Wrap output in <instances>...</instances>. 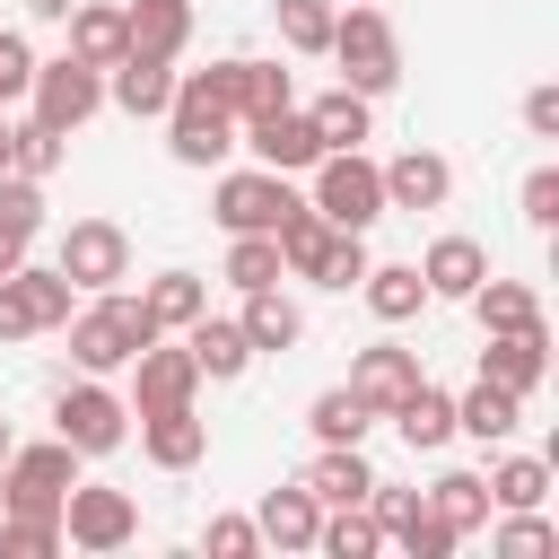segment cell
I'll return each instance as SVG.
<instances>
[{"instance_id":"cell-45","label":"cell","mask_w":559,"mask_h":559,"mask_svg":"<svg viewBox=\"0 0 559 559\" xmlns=\"http://www.w3.org/2000/svg\"><path fill=\"white\" fill-rule=\"evenodd\" d=\"M515 210H524V227H533V236H550V227H559V166H533V175H524V192H515Z\"/></svg>"},{"instance_id":"cell-38","label":"cell","mask_w":559,"mask_h":559,"mask_svg":"<svg viewBox=\"0 0 559 559\" xmlns=\"http://www.w3.org/2000/svg\"><path fill=\"white\" fill-rule=\"evenodd\" d=\"M17 288H26V306H35V332H61L70 306H79V288H70L52 262H17Z\"/></svg>"},{"instance_id":"cell-19","label":"cell","mask_w":559,"mask_h":559,"mask_svg":"<svg viewBox=\"0 0 559 559\" xmlns=\"http://www.w3.org/2000/svg\"><path fill=\"white\" fill-rule=\"evenodd\" d=\"M166 96H175V61L122 52V61L105 70V105H122L131 122H157V114H166Z\"/></svg>"},{"instance_id":"cell-33","label":"cell","mask_w":559,"mask_h":559,"mask_svg":"<svg viewBox=\"0 0 559 559\" xmlns=\"http://www.w3.org/2000/svg\"><path fill=\"white\" fill-rule=\"evenodd\" d=\"M271 236H280V271H288V280H314V262H323V245H332V218H323L314 201H297Z\"/></svg>"},{"instance_id":"cell-10","label":"cell","mask_w":559,"mask_h":559,"mask_svg":"<svg viewBox=\"0 0 559 559\" xmlns=\"http://www.w3.org/2000/svg\"><path fill=\"white\" fill-rule=\"evenodd\" d=\"M52 271H61L79 297H96V288H122V280H131V236H122L114 218H70V236H61Z\"/></svg>"},{"instance_id":"cell-46","label":"cell","mask_w":559,"mask_h":559,"mask_svg":"<svg viewBox=\"0 0 559 559\" xmlns=\"http://www.w3.org/2000/svg\"><path fill=\"white\" fill-rule=\"evenodd\" d=\"M384 542H402L411 559H445V550H454V533H445V524L428 515V498H419V507H411V515H402V524H393Z\"/></svg>"},{"instance_id":"cell-54","label":"cell","mask_w":559,"mask_h":559,"mask_svg":"<svg viewBox=\"0 0 559 559\" xmlns=\"http://www.w3.org/2000/svg\"><path fill=\"white\" fill-rule=\"evenodd\" d=\"M9 445H17V428H9V419H0V463H9Z\"/></svg>"},{"instance_id":"cell-13","label":"cell","mask_w":559,"mask_h":559,"mask_svg":"<svg viewBox=\"0 0 559 559\" xmlns=\"http://www.w3.org/2000/svg\"><path fill=\"white\" fill-rule=\"evenodd\" d=\"M192 393H201V367H192V349L157 332V341L131 358V411H175V402H192Z\"/></svg>"},{"instance_id":"cell-43","label":"cell","mask_w":559,"mask_h":559,"mask_svg":"<svg viewBox=\"0 0 559 559\" xmlns=\"http://www.w3.org/2000/svg\"><path fill=\"white\" fill-rule=\"evenodd\" d=\"M61 550V515H0V559H52Z\"/></svg>"},{"instance_id":"cell-18","label":"cell","mask_w":559,"mask_h":559,"mask_svg":"<svg viewBox=\"0 0 559 559\" xmlns=\"http://www.w3.org/2000/svg\"><path fill=\"white\" fill-rule=\"evenodd\" d=\"M183 349H192L201 384H236V376L253 367V341H245L236 314H192V323H183Z\"/></svg>"},{"instance_id":"cell-5","label":"cell","mask_w":559,"mask_h":559,"mask_svg":"<svg viewBox=\"0 0 559 559\" xmlns=\"http://www.w3.org/2000/svg\"><path fill=\"white\" fill-rule=\"evenodd\" d=\"M79 463H87V454L61 445V437H44V445H9V463H0V515H61Z\"/></svg>"},{"instance_id":"cell-17","label":"cell","mask_w":559,"mask_h":559,"mask_svg":"<svg viewBox=\"0 0 559 559\" xmlns=\"http://www.w3.org/2000/svg\"><path fill=\"white\" fill-rule=\"evenodd\" d=\"M314 524H323V498H314L306 480H280V489H262V507H253L262 550H314Z\"/></svg>"},{"instance_id":"cell-28","label":"cell","mask_w":559,"mask_h":559,"mask_svg":"<svg viewBox=\"0 0 559 559\" xmlns=\"http://www.w3.org/2000/svg\"><path fill=\"white\" fill-rule=\"evenodd\" d=\"M297 480H306L323 507H367V489H376V463H367L358 445H323V454H314Z\"/></svg>"},{"instance_id":"cell-47","label":"cell","mask_w":559,"mask_h":559,"mask_svg":"<svg viewBox=\"0 0 559 559\" xmlns=\"http://www.w3.org/2000/svg\"><path fill=\"white\" fill-rule=\"evenodd\" d=\"M26 79H35V44H26L17 26H0V105H17Z\"/></svg>"},{"instance_id":"cell-7","label":"cell","mask_w":559,"mask_h":559,"mask_svg":"<svg viewBox=\"0 0 559 559\" xmlns=\"http://www.w3.org/2000/svg\"><path fill=\"white\" fill-rule=\"evenodd\" d=\"M61 542L87 550V559L140 542V498H131V489H105V480H70V498H61Z\"/></svg>"},{"instance_id":"cell-8","label":"cell","mask_w":559,"mask_h":559,"mask_svg":"<svg viewBox=\"0 0 559 559\" xmlns=\"http://www.w3.org/2000/svg\"><path fill=\"white\" fill-rule=\"evenodd\" d=\"M26 96H35V122H52V131L70 140L79 122H96V114H105V70H87L79 52H52V61H35Z\"/></svg>"},{"instance_id":"cell-36","label":"cell","mask_w":559,"mask_h":559,"mask_svg":"<svg viewBox=\"0 0 559 559\" xmlns=\"http://www.w3.org/2000/svg\"><path fill=\"white\" fill-rule=\"evenodd\" d=\"M480 480H489V507H542L550 498V463L542 454H498Z\"/></svg>"},{"instance_id":"cell-22","label":"cell","mask_w":559,"mask_h":559,"mask_svg":"<svg viewBox=\"0 0 559 559\" xmlns=\"http://www.w3.org/2000/svg\"><path fill=\"white\" fill-rule=\"evenodd\" d=\"M524 428V393H507V384H472V393H454V437H472V445H507Z\"/></svg>"},{"instance_id":"cell-3","label":"cell","mask_w":559,"mask_h":559,"mask_svg":"<svg viewBox=\"0 0 559 559\" xmlns=\"http://www.w3.org/2000/svg\"><path fill=\"white\" fill-rule=\"evenodd\" d=\"M166 157L175 166H218L227 148H236V114L210 96V79L192 70V79H175V96H166Z\"/></svg>"},{"instance_id":"cell-34","label":"cell","mask_w":559,"mask_h":559,"mask_svg":"<svg viewBox=\"0 0 559 559\" xmlns=\"http://www.w3.org/2000/svg\"><path fill=\"white\" fill-rule=\"evenodd\" d=\"M306 428H314V445H367L376 411H367L349 384H332V393H314V402H306Z\"/></svg>"},{"instance_id":"cell-49","label":"cell","mask_w":559,"mask_h":559,"mask_svg":"<svg viewBox=\"0 0 559 559\" xmlns=\"http://www.w3.org/2000/svg\"><path fill=\"white\" fill-rule=\"evenodd\" d=\"M17 341H35V306H26L17 271H9V280H0V349H17Z\"/></svg>"},{"instance_id":"cell-4","label":"cell","mask_w":559,"mask_h":559,"mask_svg":"<svg viewBox=\"0 0 559 559\" xmlns=\"http://www.w3.org/2000/svg\"><path fill=\"white\" fill-rule=\"evenodd\" d=\"M306 175H314V210H323L332 227L367 236V227L384 218V166H376L367 148H323Z\"/></svg>"},{"instance_id":"cell-48","label":"cell","mask_w":559,"mask_h":559,"mask_svg":"<svg viewBox=\"0 0 559 559\" xmlns=\"http://www.w3.org/2000/svg\"><path fill=\"white\" fill-rule=\"evenodd\" d=\"M218 559H253L262 550V533H253V515H210V533H201Z\"/></svg>"},{"instance_id":"cell-24","label":"cell","mask_w":559,"mask_h":559,"mask_svg":"<svg viewBox=\"0 0 559 559\" xmlns=\"http://www.w3.org/2000/svg\"><path fill=\"white\" fill-rule=\"evenodd\" d=\"M419 280H428V297H445V306H463L480 280H489V253L472 245V236H437L428 253H419Z\"/></svg>"},{"instance_id":"cell-1","label":"cell","mask_w":559,"mask_h":559,"mask_svg":"<svg viewBox=\"0 0 559 559\" xmlns=\"http://www.w3.org/2000/svg\"><path fill=\"white\" fill-rule=\"evenodd\" d=\"M70 358H79V376H114V367H131L148 341H157V323L140 314V297H122V288H96L87 306H70Z\"/></svg>"},{"instance_id":"cell-51","label":"cell","mask_w":559,"mask_h":559,"mask_svg":"<svg viewBox=\"0 0 559 559\" xmlns=\"http://www.w3.org/2000/svg\"><path fill=\"white\" fill-rule=\"evenodd\" d=\"M17 262H26V245H17V236H0V280H9Z\"/></svg>"},{"instance_id":"cell-2","label":"cell","mask_w":559,"mask_h":559,"mask_svg":"<svg viewBox=\"0 0 559 559\" xmlns=\"http://www.w3.org/2000/svg\"><path fill=\"white\" fill-rule=\"evenodd\" d=\"M323 52L341 61V87H358V96H393L402 87V35H393L384 9H332V44Z\"/></svg>"},{"instance_id":"cell-14","label":"cell","mask_w":559,"mask_h":559,"mask_svg":"<svg viewBox=\"0 0 559 559\" xmlns=\"http://www.w3.org/2000/svg\"><path fill=\"white\" fill-rule=\"evenodd\" d=\"M480 376L507 384V393H542V376H550V323L489 332V341H480Z\"/></svg>"},{"instance_id":"cell-23","label":"cell","mask_w":559,"mask_h":559,"mask_svg":"<svg viewBox=\"0 0 559 559\" xmlns=\"http://www.w3.org/2000/svg\"><path fill=\"white\" fill-rule=\"evenodd\" d=\"M384 419L402 428V445H411V454H445V445H454V393H437L428 376H419Z\"/></svg>"},{"instance_id":"cell-12","label":"cell","mask_w":559,"mask_h":559,"mask_svg":"<svg viewBox=\"0 0 559 559\" xmlns=\"http://www.w3.org/2000/svg\"><path fill=\"white\" fill-rule=\"evenodd\" d=\"M236 140L253 148V166H271V175H306L314 157H323V140H314V122H306V105H280V114H253V122H236Z\"/></svg>"},{"instance_id":"cell-44","label":"cell","mask_w":559,"mask_h":559,"mask_svg":"<svg viewBox=\"0 0 559 559\" xmlns=\"http://www.w3.org/2000/svg\"><path fill=\"white\" fill-rule=\"evenodd\" d=\"M358 280H367V236L332 227V245H323V262H314V288H358Z\"/></svg>"},{"instance_id":"cell-9","label":"cell","mask_w":559,"mask_h":559,"mask_svg":"<svg viewBox=\"0 0 559 559\" xmlns=\"http://www.w3.org/2000/svg\"><path fill=\"white\" fill-rule=\"evenodd\" d=\"M288 210H297V192H288V175H271V166H236V175H218V192H210V218H218L227 236H271Z\"/></svg>"},{"instance_id":"cell-29","label":"cell","mask_w":559,"mask_h":559,"mask_svg":"<svg viewBox=\"0 0 559 559\" xmlns=\"http://www.w3.org/2000/svg\"><path fill=\"white\" fill-rule=\"evenodd\" d=\"M236 323H245L253 349H297V341H306V314H297V297H288L280 280H271V288H245V314H236Z\"/></svg>"},{"instance_id":"cell-50","label":"cell","mask_w":559,"mask_h":559,"mask_svg":"<svg viewBox=\"0 0 559 559\" xmlns=\"http://www.w3.org/2000/svg\"><path fill=\"white\" fill-rule=\"evenodd\" d=\"M524 131H533V140H559V87H550V79L524 96Z\"/></svg>"},{"instance_id":"cell-16","label":"cell","mask_w":559,"mask_h":559,"mask_svg":"<svg viewBox=\"0 0 559 559\" xmlns=\"http://www.w3.org/2000/svg\"><path fill=\"white\" fill-rule=\"evenodd\" d=\"M140 454H148L157 472H192V463L210 454V419H201L192 402H175V411H140Z\"/></svg>"},{"instance_id":"cell-41","label":"cell","mask_w":559,"mask_h":559,"mask_svg":"<svg viewBox=\"0 0 559 559\" xmlns=\"http://www.w3.org/2000/svg\"><path fill=\"white\" fill-rule=\"evenodd\" d=\"M52 166H61V131H52V122H17V131H9V175L52 183Z\"/></svg>"},{"instance_id":"cell-25","label":"cell","mask_w":559,"mask_h":559,"mask_svg":"<svg viewBox=\"0 0 559 559\" xmlns=\"http://www.w3.org/2000/svg\"><path fill=\"white\" fill-rule=\"evenodd\" d=\"M419 498H428V515H437V524H445L454 542H472V533H480V524L498 515V507H489V480H480V472H437V480H428Z\"/></svg>"},{"instance_id":"cell-21","label":"cell","mask_w":559,"mask_h":559,"mask_svg":"<svg viewBox=\"0 0 559 559\" xmlns=\"http://www.w3.org/2000/svg\"><path fill=\"white\" fill-rule=\"evenodd\" d=\"M122 35H131V52H148V61H183V44H192V0H122Z\"/></svg>"},{"instance_id":"cell-20","label":"cell","mask_w":559,"mask_h":559,"mask_svg":"<svg viewBox=\"0 0 559 559\" xmlns=\"http://www.w3.org/2000/svg\"><path fill=\"white\" fill-rule=\"evenodd\" d=\"M454 201V166L437 148H402L384 166V210H445Z\"/></svg>"},{"instance_id":"cell-39","label":"cell","mask_w":559,"mask_h":559,"mask_svg":"<svg viewBox=\"0 0 559 559\" xmlns=\"http://www.w3.org/2000/svg\"><path fill=\"white\" fill-rule=\"evenodd\" d=\"M498 515H507V524L489 533L498 559H550V550H559V533L542 524V507H498Z\"/></svg>"},{"instance_id":"cell-37","label":"cell","mask_w":559,"mask_h":559,"mask_svg":"<svg viewBox=\"0 0 559 559\" xmlns=\"http://www.w3.org/2000/svg\"><path fill=\"white\" fill-rule=\"evenodd\" d=\"M218 280H227L236 297H245V288L288 280V271H280V236H227V271H218Z\"/></svg>"},{"instance_id":"cell-15","label":"cell","mask_w":559,"mask_h":559,"mask_svg":"<svg viewBox=\"0 0 559 559\" xmlns=\"http://www.w3.org/2000/svg\"><path fill=\"white\" fill-rule=\"evenodd\" d=\"M411 384H419V349H402V341H367V349L349 358V393H358L376 419H384Z\"/></svg>"},{"instance_id":"cell-6","label":"cell","mask_w":559,"mask_h":559,"mask_svg":"<svg viewBox=\"0 0 559 559\" xmlns=\"http://www.w3.org/2000/svg\"><path fill=\"white\" fill-rule=\"evenodd\" d=\"M52 437L79 445V454H114V445L131 437V402H122L105 376H79V384L52 393Z\"/></svg>"},{"instance_id":"cell-11","label":"cell","mask_w":559,"mask_h":559,"mask_svg":"<svg viewBox=\"0 0 559 559\" xmlns=\"http://www.w3.org/2000/svg\"><path fill=\"white\" fill-rule=\"evenodd\" d=\"M201 79H210V96H218V105H227L236 122H253V114H280V105H297L288 70H280V61H253V52H236V61H210Z\"/></svg>"},{"instance_id":"cell-40","label":"cell","mask_w":559,"mask_h":559,"mask_svg":"<svg viewBox=\"0 0 559 559\" xmlns=\"http://www.w3.org/2000/svg\"><path fill=\"white\" fill-rule=\"evenodd\" d=\"M271 17H280L288 52H323L332 44V0H271Z\"/></svg>"},{"instance_id":"cell-53","label":"cell","mask_w":559,"mask_h":559,"mask_svg":"<svg viewBox=\"0 0 559 559\" xmlns=\"http://www.w3.org/2000/svg\"><path fill=\"white\" fill-rule=\"evenodd\" d=\"M9 131H17V122H9V114H0V175H9Z\"/></svg>"},{"instance_id":"cell-26","label":"cell","mask_w":559,"mask_h":559,"mask_svg":"<svg viewBox=\"0 0 559 559\" xmlns=\"http://www.w3.org/2000/svg\"><path fill=\"white\" fill-rule=\"evenodd\" d=\"M61 26H70V52H79L87 70H114V61L131 52V35H122V0H79Z\"/></svg>"},{"instance_id":"cell-52","label":"cell","mask_w":559,"mask_h":559,"mask_svg":"<svg viewBox=\"0 0 559 559\" xmlns=\"http://www.w3.org/2000/svg\"><path fill=\"white\" fill-rule=\"evenodd\" d=\"M79 0H26V17H70Z\"/></svg>"},{"instance_id":"cell-31","label":"cell","mask_w":559,"mask_h":559,"mask_svg":"<svg viewBox=\"0 0 559 559\" xmlns=\"http://www.w3.org/2000/svg\"><path fill=\"white\" fill-rule=\"evenodd\" d=\"M140 314H148L157 332H183L192 314H210V280H201V271H157V280L140 288Z\"/></svg>"},{"instance_id":"cell-30","label":"cell","mask_w":559,"mask_h":559,"mask_svg":"<svg viewBox=\"0 0 559 559\" xmlns=\"http://www.w3.org/2000/svg\"><path fill=\"white\" fill-rule=\"evenodd\" d=\"M306 122H314L323 148H358V140L376 131V96H358V87H323V96L306 105Z\"/></svg>"},{"instance_id":"cell-42","label":"cell","mask_w":559,"mask_h":559,"mask_svg":"<svg viewBox=\"0 0 559 559\" xmlns=\"http://www.w3.org/2000/svg\"><path fill=\"white\" fill-rule=\"evenodd\" d=\"M35 227H44V183L35 175H0V236L35 245Z\"/></svg>"},{"instance_id":"cell-32","label":"cell","mask_w":559,"mask_h":559,"mask_svg":"<svg viewBox=\"0 0 559 559\" xmlns=\"http://www.w3.org/2000/svg\"><path fill=\"white\" fill-rule=\"evenodd\" d=\"M472 314H480V332H524V323H542V297H533V280H480L472 297H463Z\"/></svg>"},{"instance_id":"cell-35","label":"cell","mask_w":559,"mask_h":559,"mask_svg":"<svg viewBox=\"0 0 559 559\" xmlns=\"http://www.w3.org/2000/svg\"><path fill=\"white\" fill-rule=\"evenodd\" d=\"M314 550H323V559H376V550H384V524H376L367 507H323Z\"/></svg>"},{"instance_id":"cell-27","label":"cell","mask_w":559,"mask_h":559,"mask_svg":"<svg viewBox=\"0 0 559 559\" xmlns=\"http://www.w3.org/2000/svg\"><path fill=\"white\" fill-rule=\"evenodd\" d=\"M358 297H367V314H376V323H411L419 306H437V297H428V280H419V262H367Z\"/></svg>"}]
</instances>
